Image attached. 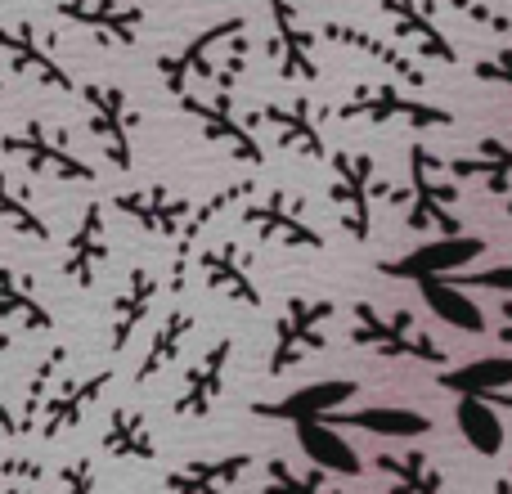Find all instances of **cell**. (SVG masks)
<instances>
[{
	"instance_id": "6da1fadb",
	"label": "cell",
	"mask_w": 512,
	"mask_h": 494,
	"mask_svg": "<svg viewBox=\"0 0 512 494\" xmlns=\"http://www.w3.org/2000/svg\"><path fill=\"white\" fill-rule=\"evenodd\" d=\"M351 342L387 360H418V364H445V346L432 333H423L414 310H396L382 315L369 301L351 306Z\"/></svg>"
},
{
	"instance_id": "7a4b0ae2",
	"label": "cell",
	"mask_w": 512,
	"mask_h": 494,
	"mask_svg": "<svg viewBox=\"0 0 512 494\" xmlns=\"http://www.w3.org/2000/svg\"><path fill=\"white\" fill-rule=\"evenodd\" d=\"M333 185H328V198L337 207V221L351 234L355 243H369L373 230V203L387 198L391 185L378 180V167H373L369 153H351V149H333Z\"/></svg>"
},
{
	"instance_id": "3957f363",
	"label": "cell",
	"mask_w": 512,
	"mask_h": 494,
	"mask_svg": "<svg viewBox=\"0 0 512 494\" xmlns=\"http://www.w3.org/2000/svg\"><path fill=\"white\" fill-rule=\"evenodd\" d=\"M445 162L436 158L427 144H409V189H414V203H409V230L423 234L436 230L445 239H459V216H454V203H459V189L441 180Z\"/></svg>"
},
{
	"instance_id": "277c9868",
	"label": "cell",
	"mask_w": 512,
	"mask_h": 494,
	"mask_svg": "<svg viewBox=\"0 0 512 494\" xmlns=\"http://www.w3.org/2000/svg\"><path fill=\"white\" fill-rule=\"evenodd\" d=\"M333 301L328 297H288L283 301V315L274 324V346H270V364L265 373L270 378H283L292 364H301L306 355L324 351V333L319 328L333 319Z\"/></svg>"
},
{
	"instance_id": "5b68a950",
	"label": "cell",
	"mask_w": 512,
	"mask_h": 494,
	"mask_svg": "<svg viewBox=\"0 0 512 494\" xmlns=\"http://www.w3.org/2000/svg\"><path fill=\"white\" fill-rule=\"evenodd\" d=\"M333 117H342V122H373V126L405 122V126H414V131L454 126L450 108L427 104V99H414V95H405L400 86H355L351 99H346Z\"/></svg>"
},
{
	"instance_id": "8992f818",
	"label": "cell",
	"mask_w": 512,
	"mask_h": 494,
	"mask_svg": "<svg viewBox=\"0 0 512 494\" xmlns=\"http://www.w3.org/2000/svg\"><path fill=\"white\" fill-rule=\"evenodd\" d=\"M5 153L14 167L32 171V176L77 180V185H90V180H95V167H86V162L68 149V135L54 131V126H41V122H27L23 131H9Z\"/></svg>"
},
{
	"instance_id": "52a82bcc",
	"label": "cell",
	"mask_w": 512,
	"mask_h": 494,
	"mask_svg": "<svg viewBox=\"0 0 512 494\" xmlns=\"http://www.w3.org/2000/svg\"><path fill=\"white\" fill-rule=\"evenodd\" d=\"M81 99H86V126L95 135L99 153L108 158L113 171H131L135 153H131V99H126L122 86H104V81H86L81 86Z\"/></svg>"
},
{
	"instance_id": "ba28073f",
	"label": "cell",
	"mask_w": 512,
	"mask_h": 494,
	"mask_svg": "<svg viewBox=\"0 0 512 494\" xmlns=\"http://www.w3.org/2000/svg\"><path fill=\"white\" fill-rule=\"evenodd\" d=\"M239 221L248 225L256 239H265V243L301 247V252H319V247H324V234H319L315 225L306 221V207H301V198L288 194V189H274V194L243 203Z\"/></svg>"
},
{
	"instance_id": "9c48e42d",
	"label": "cell",
	"mask_w": 512,
	"mask_h": 494,
	"mask_svg": "<svg viewBox=\"0 0 512 494\" xmlns=\"http://www.w3.org/2000/svg\"><path fill=\"white\" fill-rule=\"evenodd\" d=\"M180 113L194 117L198 131H203L212 144H225L239 162H248V167H265V149H261V140L252 135V122H243V117L234 113V90H216L212 99L185 95L180 99Z\"/></svg>"
},
{
	"instance_id": "30bf717a",
	"label": "cell",
	"mask_w": 512,
	"mask_h": 494,
	"mask_svg": "<svg viewBox=\"0 0 512 494\" xmlns=\"http://www.w3.org/2000/svg\"><path fill=\"white\" fill-rule=\"evenodd\" d=\"M324 117H333V108H319L310 95H292L288 104H261L248 122L270 126L283 149H297V153H306V158L324 162V158H333V149L324 144V131H319Z\"/></svg>"
},
{
	"instance_id": "8fae6325",
	"label": "cell",
	"mask_w": 512,
	"mask_h": 494,
	"mask_svg": "<svg viewBox=\"0 0 512 494\" xmlns=\"http://www.w3.org/2000/svg\"><path fill=\"white\" fill-rule=\"evenodd\" d=\"M239 36H248V18H225V23H216V27H207V32H198L194 41L185 45V50H176V54H162L158 59V77H162V86L171 90L176 99H185L189 95V77H207V81H216V63H212V54L221 50L225 41H239Z\"/></svg>"
},
{
	"instance_id": "7c38bea8",
	"label": "cell",
	"mask_w": 512,
	"mask_h": 494,
	"mask_svg": "<svg viewBox=\"0 0 512 494\" xmlns=\"http://www.w3.org/2000/svg\"><path fill=\"white\" fill-rule=\"evenodd\" d=\"M360 396V382L351 378H333V382H310V387L301 391H288V396L279 400H256L252 414L256 418H279V423H324L328 414H337L342 405H351V400Z\"/></svg>"
},
{
	"instance_id": "4fadbf2b",
	"label": "cell",
	"mask_w": 512,
	"mask_h": 494,
	"mask_svg": "<svg viewBox=\"0 0 512 494\" xmlns=\"http://www.w3.org/2000/svg\"><path fill=\"white\" fill-rule=\"evenodd\" d=\"M270 18H274V36H270V59L279 68L283 81H315L319 63H315V32L297 18L292 0H270Z\"/></svg>"
},
{
	"instance_id": "5bb4252c",
	"label": "cell",
	"mask_w": 512,
	"mask_h": 494,
	"mask_svg": "<svg viewBox=\"0 0 512 494\" xmlns=\"http://www.w3.org/2000/svg\"><path fill=\"white\" fill-rule=\"evenodd\" d=\"M230 360H234V337H216L212 346H207V355L194 364V369L185 373V382H180V396L171 400V414L185 418V423H194V418H207L216 409V400H221L225 391V373H230Z\"/></svg>"
},
{
	"instance_id": "9a60e30c",
	"label": "cell",
	"mask_w": 512,
	"mask_h": 494,
	"mask_svg": "<svg viewBox=\"0 0 512 494\" xmlns=\"http://www.w3.org/2000/svg\"><path fill=\"white\" fill-rule=\"evenodd\" d=\"M5 54H9V72H14V77H32L36 86L63 90V95L81 90L77 77H72V72L50 54V45L36 36V23H23V18H14V23L5 27Z\"/></svg>"
},
{
	"instance_id": "2e32d148",
	"label": "cell",
	"mask_w": 512,
	"mask_h": 494,
	"mask_svg": "<svg viewBox=\"0 0 512 494\" xmlns=\"http://www.w3.org/2000/svg\"><path fill=\"white\" fill-rule=\"evenodd\" d=\"M486 252V239H432V243H418L414 252H405V256H396V261H378V270L382 274H391V279H414V283H423V279H436V274H454V270H463V265H472L477 256Z\"/></svg>"
},
{
	"instance_id": "e0dca14e",
	"label": "cell",
	"mask_w": 512,
	"mask_h": 494,
	"mask_svg": "<svg viewBox=\"0 0 512 494\" xmlns=\"http://www.w3.org/2000/svg\"><path fill=\"white\" fill-rule=\"evenodd\" d=\"M113 207L122 216H131L135 225H144L149 234H158V239H180L185 225H189V216L198 212L185 194H171V189H162V185L126 189V194L113 198Z\"/></svg>"
},
{
	"instance_id": "ac0fdd59",
	"label": "cell",
	"mask_w": 512,
	"mask_h": 494,
	"mask_svg": "<svg viewBox=\"0 0 512 494\" xmlns=\"http://www.w3.org/2000/svg\"><path fill=\"white\" fill-rule=\"evenodd\" d=\"M54 14L63 23H77L86 32H95L108 45H135V36L144 27V9L126 5V0H59Z\"/></svg>"
},
{
	"instance_id": "d6986e66",
	"label": "cell",
	"mask_w": 512,
	"mask_h": 494,
	"mask_svg": "<svg viewBox=\"0 0 512 494\" xmlns=\"http://www.w3.org/2000/svg\"><path fill=\"white\" fill-rule=\"evenodd\" d=\"M108 216H104V203H86L81 221L72 225L68 234V252H63V274L72 279V288L90 292L99 279V265L108 261Z\"/></svg>"
},
{
	"instance_id": "ffe728a7",
	"label": "cell",
	"mask_w": 512,
	"mask_h": 494,
	"mask_svg": "<svg viewBox=\"0 0 512 494\" xmlns=\"http://www.w3.org/2000/svg\"><path fill=\"white\" fill-rule=\"evenodd\" d=\"M198 270H203V283L212 292H225V297H234V301H243V306L261 310V288L252 283V256L243 252L239 239L212 243L203 252V261H198Z\"/></svg>"
},
{
	"instance_id": "44dd1931",
	"label": "cell",
	"mask_w": 512,
	"mask_h": 494,
	"mask_svg": "<svg viewBox=\"0 0 512 494\" xmlns=\"http://www.w3.org/2000/svg\"><path fill=\"white\" fill-rule=\"evenodd\" d=\"M108 382H113V369H99V373H90V378H77V382L68 378L59 387V396L45 405L36 436H41V441H59L68 427H81V418H86L90 405H95V400L108 391Z\"/></svg>"
},
{
	"instance_id": "7402d4cb",
	"label": "cell",
	"mask_w": 512,
	"mask_h": 494,
	"mask_svg": "<svg viewBox=\"0 0 512 494\" xmlns=\"http://www.w3.org/2000/svg\"><path fill=\"white\" fill-rule=\"evenodd\" d=\"M158 288H162L158 274L144 270V265H135V270L126 274V288L117 292V301H113V324H108V351H113V355H122L126 346H131L135 328L149 319L153 301H158Z\"/></svg>"
},
{
	"instance_id": "603a6c76",
	"label": "cell",
	"mask_w": 512,
	"mask_h": 494,
	"mask_svg": "<svg viewBox=\"0 0 512 494\" xmlns=\"http://www.w3.org/2000/svg\"><path fill=\"white\" fill-rule=\"evenodd\" d=\"M252 468V454H216V459H189L167 472V494H230L239 477Z\"/></svg>"
},
{
	"instance_id": "cb8c5ba5",
	"label": "cell",
	"mask_w": 512,
	"mask_h": 494,
	"mask_svg": "<svg viewBox=\"0 0 512 494\" xmlns=\"http://www.w3.org/2000/svg\"><path fill=\"white\" fill-rule=\"evenodd\" d=\"M256 198V180H234V185H225V189H216L212 198H203L198 203V212L189 216V225H185V234H180V252H176V261H171V292H185V270H189V252H194V243L203 239V230L216 221V216L225 212L230 203H252Z\"/></svg>"
},
{
	"instance_id": "d4e9b609",
	"label": "cell",
	"mask_w": 512,
	"mask_h": 494,
	"mask_svg": "<svg viewBox=\"0 0 512 494\" xmlns=\"http://www.w3.org/2000/svg\"><path fill=\"white\" fill-rule=\"evenodd\" d=\"M68 346H50V351L41 355V364L32 369V378H27V391H23V400H18V409H5V436L9 441H18V436H27V432H36V409L45 405V396H50V387L59 382V373H63V364H68Z\"/></svg>"
},
{
	"instance_id": "484cf974",
	"label": "cell",
	"mask_w": 512,
	"mask_h": 494,
	"mask_svg": "<svg viewBox=\"0 0 512 494\" xmlns=\"http://www.w3.org/2000/svg\"><path fill=\"white\" fill-rule=\"evenodd\" d=\"M328 427H360L373 436H396V441H414V436L432 432V418L418 409H400V405H373V409H351V414H328Z\"/></svg>"
},
{
	"instance_id": "4316f807",
	"label": "cell",
	"mask_w": 512,
	"mask_h": 494,
	"mask_svg": "<svg viewBox=\"0 0 512 494\" xmlns=\"http://www.w3.org/2000/svg\"><path fill=\"white\" fill-rule=\"evenodd\" d=\"M418 297H423V306L432 310L436 319H445L450 328H459V333H486V315H481V306L468 297V288H459V283L450 279V274H436V279H423L418 283Z\"/></svg>"
},
{
	"instance_id": "83f0119b",
	"label": "cell",
	"mask_w": 512,
	"mask_h": 494,
	"mask_svg": "<svg viewBox=\"0 0 512 494\" xmlns=\"http://www.w3.org/2000/svg\"><path fill=\"white\" fill-rule=\"evenodd\" d=\"M382 9L396 18V32L409 36V41L418 45V54H423V59L459 63L454 45L445 41V32L432 23V5H423V0H382Z\"/></svg>"
},
{
	"instance_id": "f1b7e54d",
	"label": "cell",
	"mask_w": 512,
	"mask_h": 494,
	"mask_svg": "<svg viewBox=\"0 0 512 494\" xmlns=\"http://www.w3.org/2000/svg\"><path fill=\"white\" fill-rule=\"evenodd\" d=\"M324 41H333V45H351V50H360V54H369L373 63H382V68H391L405 86H418L423 90L427 86V72L418 68L409 54H400L396 45H387L382 36H373V32H360L355 23H324Z\"/></svg>"
},
{
	"instance_id": "f546056e",
	"label": "cell",
	"mask_w": 512,
	"mask_h": 494,
	"mask_svg": "<svg viewBox=\"0 0 512 494\" xmlns=\"http://www.w3.org/2000/svg\"><path fill=\"white\" fill-rule=\"evenodd\" d=\"M378 472L391 481L387 494H445V477L423 450L405 454H378Z\"/></svg>"
},
{
	"instance_id": "4dcf8cb0",
	"label": "cell",
	"mask_w": 512,
	"mask_h": 494,
	"mask_svg": "<svg viewBox=\"0 0 512 494\" xmlns=\"http://www.w3.org/2000/svg\"><path fill=\"white\" fill-rule=\"evenodd\" d=\"M99 445H104L108 459H140V463H153V459H158V441H153V432H149V423H144V414H135V409H126V405L108 414Z\"/></svg>"
},
{
	"instance_id": "1f68e13d",
	"label": "cell",
	"mask_w": 512,
	"mask_h": 494,
	"mask_svg": "<svg viewBox=\"0 0 512 494\" xmlns=\"http://www.w3.org/2000/svg\"><path fill=\"white\" fill-rule=\"evenodd\" d=\"M297 445H301V454H306L315 468H324V472H337V477H360V472H364L360 454H355L351 445L342 441V432H337V427H328V423L297 427Z\"/></svg>"
},
{
	"instance_id": "d6a6232c",
	"label": "cell",
	"mask_w": 512,
	"mask_h": 494,
	"mask_svg": "<svg viewBox=\"0 0 512 494\" xmlns=\"http://www.w3.org/2000/svg\"><path fill=\"white\" fill-rule=\"evenodd\" d=\"M0 319L5 324H23L27 333H54V315L41 306L27 279L14 265H0Z\"/></svg>"
},
{
	"instance_id": "836d02e7",
	"label": "cell",
	"mask_w": 512,
	"mask_h": 494,
	"mask_svg": "<svg viewBox=\"0 0 512 494\" xmlns=\"http://www.w3.org/2000/svg\"><path fill=\"white\" fill-rule=\"evenodd\" d=\"M436 382H441L445 391H454V396H481V400H490L495 391H508L512 387V355L468 360V364H459V369H445Z\"/></svg>"
},
{
	"instance_id": "e575fe53",
	"label": "cell",
	"mask_w": 512,
	"mask_h": 494,
	"mask_svg": "<svg viewBox=\"0 0 512 494\" xmlns=\"http://www.w3.org/2000/svg\"><path fill=\"white\" fill-rule=\"evenodd\" d=\"M450 171L454 180H472V176H481L486 180V189L490 194H504L508 189V180H512V140H495V135H486V140L477 144V153H463V158H450Z\"/></svg>"
},
{
	"instance_id": "d590c367",
	"label": "cell",
	"mask_w": 512,
	"mask_h": 494,
	"mask_svg": "<svg viewBox=\"0 0 512 494\" xmlns=\"http://www.w3.org/2000/svg\"><path fill=\"white\" fill-rule=\"evenodd\" d=\"M194 324H198L194 310H171V315L162 319V328L153 333L144 360L135 364V382H140V387H144V382H153L162 369H171V364L180 360V346H185V337L194 333Z\"/></svg>"
},
{
	"instance_id": "8d00e7d4",
	"label": "cell",
	"mask_w": 512,
	"mask_h": 494,
	"mask_svg": "<svg viewBox=\"0 0 512 494\" xmlns=\"http://www.w3.org/2000/svg\"><path fill=\"white\" fill-rule=\"evenodd\" d=\"M454 423H459V436L481 454V459L504 454V423H499V414H495L490 400L459 396V405H454Z\"/></svg>"
},
{
	"instance_id": "74e56055",
	"label": "cell",
	"mask_w": 512,
	"mask_h": 494,
	"mask_svg": "<svg viewBox=\"0 0 512 494\" xmlns=\"http://www.w3.org/2000/svg\"><path fill=\"white\" fill-rule=\"evenodd\" d=\"M0 216H5L9 234H18V239H32L36 247L50 243V225H45V216L32 207V198H27V189L18 185V180H5V194H0Z\"/></svg>"
},
{
	"instance_id": "f35d334b",
	"label": "cell",
	"mask_w": 512,
	"mask_h": 494,
	"mask_svg": "<svg viewBox=\"0 0 512 494\" xmlns=\"http://www.w3.org/2000/svg\"><path fill=\"white\" fill-rule=\"evenodd\" d=\"M265 477H270V481H265V494H342V490L328 486L319 472H315V477H297V472H292L283 459L265 463Z\"/></svg>"
},
{
	"instance_id": "ab89813d",
	"label": "cell",
	"mask_w": 512,
	"mask_h": 494,
	"mask_svg": "<svg viewBox=\"0 0 512 494\" xmlns=\"http://www.w3.org/2000/svg\"><path fill=\"white\" fill-rule=\"evenodd\" d=\"M450 9H459L463 18H472V23H481L486 32H495V36H508L512 41V18L508 14H499V9H490L486 0H445Z\"/></svg>"
},
{
	"instance_id": "60d3db41",
	"label": "cell",
	"mask_w": 512,
	"mask_h": 494,
	"mask_svg": "<svg viewBox=\"0 0 512 494\" xmlns=\"http://www.w3.org/2000/svg\"><path fill=\"white\" fill-rule=\"evenodd\" d=\"M59 494H95V459L90 454L59 468Z\"/></svg>"
},
{
	"instance_id": "b9f144b4",
	"label": "cell",
	"mask_w": 512,
	"mask_h": 494,
	"mask_svg": "<svg viewBox=\"0 0 512 494\" xmlns=\"http://www.w3.org/2000/svg\"><path fill=\"white\" fill-rule=\"evenodd\" d=\"M0 472H5V481H23V486H41V477H45L41 463H36L32 454H18V450H9V454H5Z\"/></svg>"
},
{
	"instance_id": "7bdbcfd3",
	"label": "cell",
	"mask_w": 512,
	"mask_h": 494,
	"mask_svg": "<svg viewBox=\"0 0 512 494\" xmlns=\"http://www.w3.org/2000/svg\"><path fill=\"white\" fill-rule=\"evenodd\" d=\"M459 288H490V292H512V265H495L481 274H450Z\"/></svg>"
},
{
	"instance_id": "ee69618b",
	"label": "cell",
	"mask_w": 512,
	"mask_h": 494,
	"mask_svg": "<svg viewBox=\"0 0 512 494\" xmlns=\"http://www.w3.org/2000/svg\"><path fill=\"white\" fill-rule=\"evenodd\" d=\"M472 77H477V81H495V86L512 90V50H499V54H490V59H481L477 68H472Z\"/></svg>"
},
{
	"instance_id": "f6af8a7d",
	"label": "cell",
	"mask_w": 512,
	"mask_h": 494,
	"mask_svg": "<svg viewBox=\"0 0 512 494\" xmlns=\"http://www.w3.org/2000/svg\"><path fill=\"white\" fill-rule=\"evenodd\" d=\"M499 342L512 346V301H504V319H499Z\"/></svg>"
},
{
	"instance_id": "bcb514c9",
	"label": "cell",
	"mask_w": 512,
	"mask_h": 494,
	"mask_svg": "<svg viewBox=\"0 0 512 494\" xmlns=\"http://www.w3.org/2000/svg\"><path fill=\"white\" fill-rule=\"evenodd\" d=\"M490 405H495V409H508V414H512V391H495V396H490Z\"/></svg>"
},
{
	"instance_id": "7dc6e473",
	"label": "cell",
	"mask_w": 512,
	"mask_h": 494,
	"mask_svg": "<svg viewBox=\"0 0 512 494\" xmlns=\"http://www.w3.org/2000/svg\"><path fill=\"white\" fill-rule=\"evenodd\" d=\"M5 494H36V486H23V481H5Z\"/></svg>"
},
{
	"instance_id": "c3c4849f",
	"label": "cell",
	"mask_w": 512,
	"mask_h": 494,
	"mask_svg": "<svg viewBox=\"0 0 512 494\" xmlns=\"http://www.w3.org/2000/svg\"><path fill=\"white\" fill-rule=\"evenodd\" d=\"M495 494H512V468H508V472H504V477H499V481H495Z\"/></svg>"
},
{
	"instance_id": "681fc988",
	"label": "cell",
	"mask_w": 512,
	"mask_h": 494,
	"mask_svg": "<svg viewBox=\"0 0 512 494\" xmlns=\"http://www.w3.org/2000/svg\"><path fill=\"white\" fill-rule=\"evenodd\" d=\"M504 212H508V216H512V203H508V207H504Z\"/></svg>"
}]
</instances>
